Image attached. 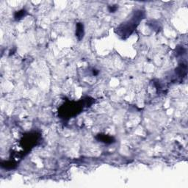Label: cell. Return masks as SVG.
<instances>
[{"label":"cell","instance_id":"cell-11","mask_svg":"<svg viewBox=\"0 0 188 188\" xmlns=\"http://www.w3.org/2000/svg\"><path fill=\"white\" fill-rule=\"evenodd\" d=\"M92 72H93V75H94V76H97L99 73V70H96V69H93V70H92Z\"/></svg>","mask_w":188,"mask_h":188},{"label":"cell","instance_id":"cell-8","mask_svg":"<svg viewBox=\"0 0 188 188\" xmlns=\"http://www.w3.org/2000/svg\"><path fill=\"white\" fill-rule=\"evenodd\" d=\"M1 166L5 169H13L16 167V163L14 161H5L2 162Z\"/></svg>","mask_w":188,"mask_h":188},{"label":"cell","instance_id":"cell-2","mask_svg":"<svg viewBox=\"0 0 188 188\" xmlns=\"http://www.w3.org/2000/svg\"><path fill=\"white\" fill-rule=\"evenodd\" d=\"M90 97H87V98L79 101L78 102H71L63 104L59 110L60 116L64 120H68V119L71 118L72 117L78 115L79 113H81L80 111L83 110L85 107H89L90 105H92L94 102V99H92L91 100H90Z\"/></svg>","mask_w":188,"mask_h":188},{"label":"cell","instance_id":"cell-7","mask_svg":"<svg viewBox=\"0 0 188 188\" xmlns=\"http://www.w3.org/2000/svg\"><path fill=\"white\" fill-rule=\"evenodd\" d=\"M27 15V11L24 10V9H21V10L15 13V14H14V19L16 21H20V20L22 19Z\"/></svg>","mask_w":188,"mask_h":188},{"label":"cell","instance_id":"cell-1","mask_svg":"<svg viewBox=\"0 0 188 188\" xmlns=\"http://www.w3.org/2000/svg\"><path fill=\"white\" fill-rule=\"evenodd\" d=\"M144 16H145V13L143 10H136L134 12L131 19L124 23H122L115 29V32L121 38L126 39L133 33L135 29L138 26L139 23L143 19Z\"/></svg>","mask_w":188,"mask_h":188},{"label":"cell","instance_id":"cell-10","mask_svg":"<svg viewBox=\"0 0 188 188\" xmlns=\"http://www.w3.org/2000/svg\"><path fill=\"white\" fill-rule=\"evenodd\" d=\"M118 9V5H112V6L108 7V10L110 13H115Z\"/></svg>","mask_w":188,"mask_h":188},{"label":"cell","instance_id":"cell-6","mask_svg":"<svg viewBox=\"0 0 188 188\" xmlns=\"http://www.w3.org/2000/svg\"><path fill=\"white\" fill-rule=\"evenodd\" d=\"M176 73L177 75L179 76V77H184L187 75V65L186 64H181L178 67L176 70Z\"/></svg>","mask_w":188,"mask_h":188},{"label":"cell","instance_id":"cell-5","mask_svg":"<svg viewBox=\"0 0 188 188\" xmlns=\"http://www.w3.org/2000/svg\"><path fill=\"white\" fill-rule=\"evenodd\" d=\"M84 24L81 22H78L76 25V37L79 41H81L84 37Z\"/></svg>","mask_w":188,"mask_h":188},{"label":"cell","instance_id":"cell-9","mask_svg":"<svg viewBox=\"0 0 188 188\" xmlns=\"http://www.w3.org/2000/svg\"><path fill=\"white\" fill-rule=\"evenodd\" d=\"M176 50V55H184L186 52V50L184 49L183 47H177Z\"/></svg>","mask_w":188,"mask_h":188},{"label":"cell","instance_id":"cell-4","mask_svg":"<svg viewBox=\"0 0 188 188\" xmlns=\"http://www.w3.org/2000/svg\"><path fill=\"white\" fill-rule=\"evenodd\" d=\"M96 139L99 142L104 143L105 144H112L115 142V139L113 137L105 135V134H99L96 137Z\"/></svg>","mask_w":188,"mask_h":188},{"label":"cell","instance_id":"cell-3","mask_svg":"<svg viewBox=\"0 0 188 188\" xmlns=\"http://www.w3.org/2000/svg\"><path fill=\"white\" fill-rule=\"evenodd\" d=\"M40 137H41V135L35 132L27 133L25 135H24L20 143H21L24 149L29 151V150L33 148V146H35L37 144Z\"/></svg>","mask_w":188,"mask_h":188}]
</instances>
